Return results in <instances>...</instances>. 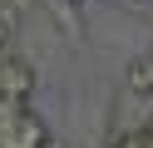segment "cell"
<instances>
[{"label":"cell","instance_id":"cell-1","mask_svg":"<svg viewBox=\"0 0 153 148\" xmlns=\"http://www.w3.org/2000/svg\"><path fill=\"white\" fill-rule=\"evenodd\" d=\"M45 143H50V123L35 109L15 104L10 114L0 118V148H45Z\"/></svg>","mask_w":153,"mask_h":148},{"label":"cell","instance_id":"cell-2","mask_svg":"<svg viewBox=\"0 0 153 148\" xmlns=\"http://www.w3.org/2000/svg\"><path fill=\"white\" fill-rule=\"evenodd\" d=\"M35 84H40V74H35L30 59H20V54H0V94H5V99L25 104V99L35 94Z\"/></svg>","mask_w":153,"mask_h":148},{"label":"cell","instance_id":"cell-3","mask_svg":"<svg viewBox=\"0 0 153 148\" xmlns=\"http://www.w3.org/2000/svg\"><path fill=\"white\" fill-rule=\"evenodd\" d=\"M123 89L133 99H153V54H133L123 69Z\"/></svg>","mask_w":153,"mask_h":148},{"label":"cell","instance_id":"cell-4","mask_svg":"<svg viewBox=\"0 0 153 148\" xmlns=\"http://www.w3.org/2000/svg\"><path fill=\"white\" fill-rule=\"evenodd\" d=\"M5 39H10V20L0 15V49H5Z\"/></svg>","mask_w":153,"mask_h":148},{"label":"cell","instance_id":"cell-5","mask_svg":"<svg viewBox=\"0 0 153 148\" xmlns=\"http://www.w3.org/2000/svg\"><path fill=\"white\" fill-rule=\"evenodd\" d=\"M10 109H15V99H5V94H0V118L10 114Z\"/></svg>","mask_w":153,"mask_h":148},{"label":"cell","instance_id":"cell-6","mask_svg":"<svg viewBox=\"0 0 153 148\" xmlns=\"http://www.w3.org/2000/svg\"><path fill=\"white\" fill-rule=\"evenodd\" d=\"M74 5H84V0H74Z\"/></svg>","mask_w":153,"mask_h":148}]
</instances>
